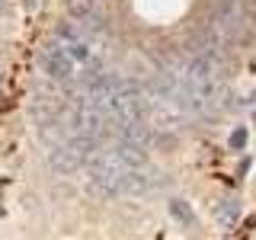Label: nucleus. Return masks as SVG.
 <instances>
[{
    "mask_svg": "<svg viewBox=\"0 0 256 240\" xmlns=\"http://www.w3.org/2000/svg\"><path fill=\"white\" fill-rule=\"evenodd\" d=\"M148 122L150 128H160V132H173V128L182 125L186 118V109L180 106L176 100H157V96H148Z\"/></svg>",
    "mask_w": 256,
    "mask_h": 240,
    "instance_id": "obj_1",
    "label": "nucleus"
},
{
    "mask_svg": "<svg viewBox=\"0 0 256 240\" xmlns=\"http://www.w3.org/2000/svg\"><path fill=\"white\" fill-rule=\"evenodd\" d=\"M246 20V10H244V0H218L212 10V22L218 26L224 36H230V32H237L244 26Z\"/></svg>",
    "mask_w": 256,
    "mask_h": 240,
    "instance_id": "obj_2",
    "label": "nucleus"
},
{
    "mask_svg": "<svg viewBox=\"0 0 256 240\" xmlns=\"http://www.w3.org/2000/svg\"><path fill=\"white\" fill-rule=\"evenodd\" d=\"M42 64H45V74L52 80H58V84H68L70 77H74V58L68 54V48H48L42 54Z\"/></svg>",
    "mask_w": 256,
    "mask_h": 240,
    "instance_id": "obj_3",
    "label": "nucleus"
},
{
    "mask_svg": "<svg viewBox=\"0 0 256 240\" xmlns=\"http://www.w3.org/2000/svg\"><path fill=\"white\" fill-rule=\"evenodd\" d=\"M154 173H148L144 166H128L118 180V196H144L148 189H154Z\"/></svg>",
    "mask_w": 256,
    "mask_h": 240,
    "instance_id": "obj_4",
    "label": "nucleus"
},
{
    "mask_svg": "<svg viewBox=\"0 0 256 240\" xmlns=\"http://www.w3.org/2000/svg\"><path fill=\"white\" fill-rule=\"evenodd\" d=\"M48 166H52V173H58V176H70V173L80 170V157L68 148V141L52 144V148H48Z\"/></svg>",
    "mask_w": 256,
    "mask_h": 240,
    "instance_id": "obj_5",
    "label": "nucleus"
},
{
    "mask_svg": "<svg viewBox=\"0 0 256 240\" xmlns=\"http://www.w3.org/2000/svg\"><path fill=\"white\" fill-rule=\"evenodd\" d=\"M68 10H70V16H74L77 22H96V20H102L96 0H68Z\"/></svg>",
    "mask_w": 256,
    "mask_h": 240,
    "instance_id": "obj_6",
    "label": "nucleus"
},
{
    "mask_svg": "<svg viewBox=\"0 0 256 240\" xmlns=\"http://www.w3.org/2000/svg\"><path fill=\"white\" fill-rule=\"evenodd\" d=\"M214 218H218L221 228H234L237 218H240V202L237 198H224V202L214 208Z\"/></svg>",
    "mask_w": 256,
    "mask_h": 240,
    "instance_id": "obj_7",
    "label": "nucleus"
},
{
    "mask_svg": "<svg viewBox=\"0 0 256 240\" xmlns=\"http://www.w3.org/2000/svg\"><path fill=\"white\" fill-rule=\"evenodd\" d=\"M170 214L182 224H192V208L182 202V198H170Z\"/></svg>",
    "mask_w": 256,
    "mask_h": 240,
    "instance_id": "obj_8",
    "label": "nucleus"
},
{
    "mask_svg": "<svg viewBox=\"0 0 256 240\" xmlns=\"http://www.w3.org/2000/svg\"><path fill=\"white\" fill-rule=\"evenodd\" d=\"M54 36H58L61 42L68 45V42H74V38H80L84 32H80V22H77V26H68V22H64V26H58V32H54Z\"/></svg>",
    "mask_w": 256,
    "mask_h": 240,
    "instance_id": "obj_9",
    "label": "nucleus"
},
{
    "mask_svg": "<svg viewBox=\"0 0 256 240\" xmlns=\"http://www.w3.org/2000/svg\"><path fill=\"white\" fill-rule=\"evenodd\" d=\"M246 138H250V134H246V128H234V132H230V148H234V150L246 148Z\"/></svg>",
    "mask_w": 256,
    "mask_h": 240,
    "instance_id": "obj_10",
    "label": "nucleus"
},
{
    "mask_svg": "<svg viewBox=\"0 0 256 240\" xmlns=\"http://www.w3.org/2000/svg\"><path fill=\"white\" fill-rule=\"evenodd\" d=\"M250 4H256V0H250Z\"/></svg>",
    "mask_w": 256,
    "mask_h": 240,
    "instance_id": "obj_11",
    "label": "nucleus"
}]
</instances>
